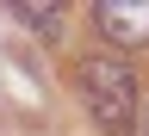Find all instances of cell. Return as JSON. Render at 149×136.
<instances>
[{
  "mask_svg": "<svg viewBox=\"0 0 149 136\" xmlns=\"http://www.w3.org/2000/svg\"><path fill=\"white\" fill-rule=\"evenodd\" d=\"M19 19H25L37 37H56V31H62V12H56L50 0H25V6H19Z\"/></svg>",
  "mask_w": 149,
  "mask_h": 136,
  "instance_id": "cell-3",
  "label": "cell"
},
{
  "mask_svg": "<svg viewBox=\"0 0 149 136\" xmlns=\"http://www.w3.org/2000/svg\"><path fill=\"white\" fill-rule=\"evenodd\" d=\"M74 87H81L93 124L106 136H124L137 124V74H130L124 56H81L74 62Z\"/></svg>",
  "mask_w": 149,
  "mask_h": 136,
  "instance_id": "cell-1",
  "label": "cell"
},
{
  "mask_svg": "<svg viewBox=\"0 0 149 136\" xmlns=\"http://www.w3.org/2000/svg\"><path fill=\"white\" fill-rule=\"evenodd\" d=\"M93 25L118 50H143L149 43V0H100L93 6Z\"/></svg>",
  "mask_w": 149,
  "mask_h": 136,
  "instance_id": "cell-2",
  "label": "cell"
}]
</instances>
